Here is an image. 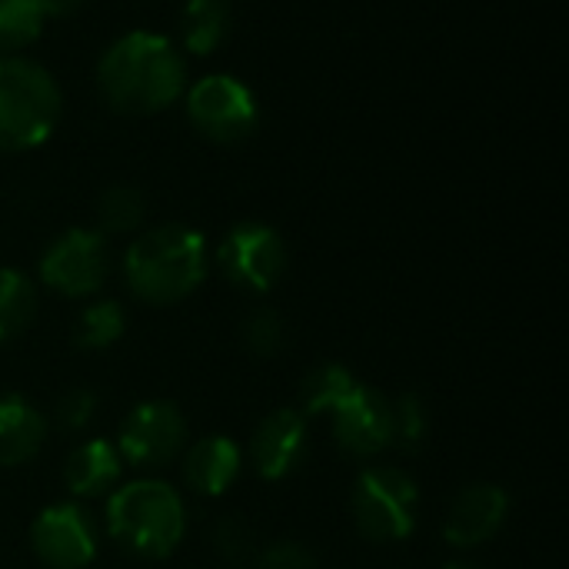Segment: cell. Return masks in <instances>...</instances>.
<instances>
[{
    "label": "cell",
    "mask_w": 569,
    "mask_h": 569,
    "mask_svg": "<svg viewBox=\"0 0 569 569\" xmlns=\"http://www.w3.org/2000/svg\"><path fill=\"white\" fill-rule=\"evenodd\" d=\"M97 87L120 113H157L187 90V67L163 33L130 30L103 50Z\"/></svg>",
    "instance_id": "cell-1"
},
{
    "label": "cell",
    "mask_w": 569,
    "mask_h": 569,
    "mask_svg": "<svg viewBox=\"0 0 569 569\" xmlns=\"http://www.w3.org/2000/svg\"><path fill=\"white\" fill-rule=\"evenodd\" d=\"M123 277L137 300L153 307L177 303L207 277V240L183 223L147 230L130 243L123 257Z\"/></svg>",
    "instance_id": "cell-2"
},
{
    "label": "cell",
    "mask_w": 569,
    "mask_h": 569,
    "mask_svg": "<svg viewBox=\"0 0 569 569\" xmlns=\"http://www.w3.org/2000/svg\"><path fill=\"white\" fill-rule=\"evenodd\" d=\"M107 533L140 560L170 557L187 533V507L163 480H133L107 500Z\"/></svg>",
    "instance_id": "cell-3"
},
{
    "label": "cell",
    "mask_w": 569,
    "mask_h": 569,
    "mask_svg": "<svg viewBox=\"0 0 569 569\" xmlns=\"http://www.w3.org/2000/svg\"><path fill=\"white\" fill-rule=\"evenodd\" d=\"M60 120L53 77L23 57H0V150L23 153L40 147Z\"/></svg>",
    "instance_id": "cell-4"
},
{
    "label": "cell",
    "mask_w": 569,
    "mask_h": 569,
    "mask_svg": "<svg viewBox=\"0 0 569 569\" xmlns=\"http://www.w3.org/2000/svg\"><path fill=\"white\" fill-rule=\"evenodd\" d=\"M353 523L373 543H400L417 527L420 490L400 467H367L353 483Z\"/></svg>",
    "instance_id": "cell-5"
},
{
    "label": "cell",
    "mask_w": 569,
    "mask_h": 569,
    "mask_svg": "<svg viewBox=\"0 0 569 569\" xmlns=\"http://www.w3.org/2000/svg\"><path fill=\"white\" fill-rule=\"evenodd\" d=\"M187 117L207 140L240 143L257 130L260 103L233 73H207L187 90Z\"/></svg>",
    "instance_id": "cell-6"
},
{
    "label": "cell",
    "mask_w": 569,
    "mask_h": 569,
    "mask_svg": "<svg viewBox=\"0 0 569 569\" xmlns=\"http://www.w3.org/2000/svg\"><path fill=\"white\" fill-rule=\"evenodd\" d=\"M110 270L107 240L100 230L73 227L60 233L40 257V280L63 297H90L103 287Z\"/></svg>",
    "instance_id": "cell-7"
},
{
    "label": "cell",
    "mask_w": 569,
    "mask_h": 569,
    "mask_svg": "<svg viewBox=\"0 0 569 569\" xmlns=\"http://www.w3.org/2000/svg\"><path fill=\"white\" fill-rule=\"evenodd\" d=\"M217 263L230 283L250 293H267L287 270V247L283 237L267 223H237L223 237Z\"/></svg>",
    "instance_id": "cell-8"
},
{
    "label": "cell",
    "mask_w": 569,
    "mask_h": 569,
    "mask_svg": "<svg viewBox=\"0 0 569 569\" xmlns=\"http://www.w3.org/2000/svg\"><path fill=\"white\" fill-rule=\"evenodd\" d=\"M187 443V420L170 400H147L137 403L117 437V453L120 460L140 467V470H157L167 467Z\"/></svg>",
    "instance_id": "cell-9"
},
{
    "label": "cell",
    "mask_w": 569,
    "mask_h": 569,
    "mask_svg": "<svg viewBox=\"0 0 569 569\" xmlns=\"http://www.w3.org/2000/svg\"><path fill=\"white\" fill-rule=\"evenodd\" d=\"M30 547L50 569H83L97 557V527L80 503H53L30 527Z\"/></svg>",
    "instance_id": "cell-10"
},
{
    "label": "cell",
    "mask_w": 569,
    "mask_h": 569,
    "mask_svg": "<svg viewBox=\"0 0 569 569\" xmlns=\"http://www.w3.org/2000/svg\"><path fill=\"white\" fill-rule=\"evenodd\" d=\"M330 417L333 437L343 453L367 460L390 450V400L380 390L357 383Z\"/></svg>",
    "instance_id": "cell-11"
},
{
    "label": "cell",
    "mask_w": 569,
    "mask_h": 569,
    "mask_svg": "<svg viewBox=\"0 0 569 569\" xmlns=\"http://www.w3.org/2000/svg\"><path fill=\"white\" fill-rule=\"evenodd\" d=\"M510 513V493L497 483L460 490L443 517V540L457 550H477L500 533Z\"/></svg>",
    "instance_id": "cell-12"
},
{
    "label": "cell",
    "mask_w": 569,
    "mask_h": 569,
    "mask_svg": "<svg viewBox=\"0 0 569 569\" xmlns=\"http://www.w3.org/2000/svg\"><path fill=\"white\" fill-rule=\"evenodd\" d=\"M303 453H307V417L293 407L267 413L250 440V457L263 480L290 477L303 463Z\"/></svg>",
    "instance_id": "cell-13"
},
{
    "label": "cell",
    "mask_w": 569,
    "mask_h": 569,
    "mask_svg": "<svg viewBox=\"0 0 569 569\" xmlns=\"http://www.w3.org/2000/svg\"><path fill=\"white\" fill-rule=\"evenodd\" d=\"M243 470V453L230 437H203L183 460V480L197 497H223Z\"/></svg>",
    "instance_id": "cell-14"
},
{
    "label": "cell",
    "mask_w": 569,
    "mask_h": 569,
    "mask_svg": "<svg viewBox=\"0 0 569 569\" xmlns=\"http://www.w3.org/2000/svg\"><path fill=\"white\" fill-rule=\"evenodd\" d=\"M47 440L43 413L17 393H0V467H20Z\"/></svg>",
    "instance_id": "cell-15"
},
{
    "label": "cell",
    "mask_w": 569,
    "mask_h": 569,
    "mask_svg": "<svg viewBox=\"0 0 569 569\" xmlns=\"http://www.w3.org/2000/svg\"><path fill=\"white\" fill-rule=\"evenodd\" d=\"M120 463L123 460L110 440H87L70 453L63 467V483L73 497H103L117 487Z\"/></svg>",
    "instance_id": "cell-16"
},
{
    "label": "cell",
    "mask_w": 569,
    "mask_h": 569,
    "mask_svg": "<svg viewBox=\"0 0 569 569\" xmlns=\"http://www.w3.org/2000/svg\"><path fill=\"white\" fill-rule=\"evenodd\" d=\"M230 27V3L227 0H187L180 13V37L183 47L197 57H207L220 47Z\"/></svg>",
    "instance_id": "cell-17"
},
{
    "label": "cell",
    "mask_w": 569,
    "mask_h": 569,
    "mask_svg": "<svg viewBox=\"0 0 569 569\" xmlns=\"http://www.w3.org/2000/svg\"><path fill=\"white\" fill-rule=\"evenodd\" d=\"M37 317V287L27 273L0 270V343L20 337Z\"/></svg>",
    "instance_id": "cell-18"
},
{
    "label": "cell",
    "mask_w": 569,
    "mask_h": 569,
    "mask_svg": "<svg viewBox=\"0 0 569 569\" xmlns=\"http://www.w3.org/2000/svg\"><path fill=\"white\" fill-rule=\"evenodd\" d=\"M357 387L353 373L340 363H323L317 370H310L300 383V407H303V417H323V413H333L347 397L350 390Z\"/></svg>",
    "instance_id": "cell-19"
},
{
    "label": "cell",
    "mask_w": 569,
    "mask_h": 569,
    "mask_svg": "<svg viewBox=\"0 0 569 569\" xmlns=\"http://www.w3.org/2000/svg\"><path fill=\"white\" fill-rule=\"evenodd\" d=\"M127 317L117 300H97L80 310L73 323V343L80 350H107L123 337Z\"/></svg>",
    "instance_id": "cell-20"
},
{
    "label": "cell",
    "mask_w": 569,
    "mask_h": 569,
    "mask_svg": "<svg viewBox=\"0 0 569 569\" xmlns=\"http://www.w3.org/2000/svg\"><path fill=\"white\" fill-rule=\"evenodd\" d=\"M430 433V410L420 393H403L390 403V447L417 453Z\"/></svg>",
    "instance_id": "cell-21"
},
{
    "label": "cell",
    "mask_w": 569,
    "mask_h": 569,
    "mask_svg": "<svg viewBox=\"0 0 569 569\" xmlns=\"http://www.w3.org/2000/svg\"><path fill=\"white\" fill-rule=\"evenodd\" d=\"M47 13L40 0H0V50H20L40 37Z\"/></svg>",
    "instance_id": "cell-22"
},
{
    "label": "cell",
    "mask_w": 569,
    "mask_h": 569,
    "mask_svg": "<svg viewBox=\"0 0 569 569\" xmlns=\"http://www.w3.org/2000/svg\"><path fill=\"white\" fill-rule=\"evenodd\" d=\"M143 213H147L143 193L133 187H110L97 200L100 233H133L143 223Z\"/></svg>",
    "instance_id": "cell-23"
},
{
    "label": "cell",
    "mask_w": 569,
    "mask_h": 569,
    "mask_svg": "<svg viewBox=\"0 0 569 569\" xmlns=\"http://www.w3.org/2000/svg\"><path fill=\"white\" fill-rule=\"evenodd\" d=\"M213 553L230 567H247L257 560V537L240 517H220L210 533Z\"/></svg>",
    "instance_id": "cell-24"
},
{
    "label": "cell",
    "mask_w": 569,
    "mask_h": 569,
    "mask_svg": "<svg viewBox=\"0 0 569 569\" xmlns=\"http://www.w3.org/2000/svg\"><path fill=\"white\" fill-rule=\"evenodd\" d=\"M283 317L270 307H257L247 320H243V347L253 357H273L283 347Z\"/></svg>",
    "instance_id": "cell-25"
},
{
    "label": "cell",
    "mask_w": 569,
    "mask_h": 569,
    "mask_svg": "<svg viewBox=\"0 0 569 569\" xmlns=\"http://www.w3.org/2000/svg\"><path fill=\"white\" fill-rule=\"evenodd\" d=\"M93 413H97V393L87 390V387H73V390H67V393L57 400V407H53V423H57L60 430H67V433H77V430H83V427L93 420Z\"/></svg>",
    "instance_id": "cell-26"
},
{
    "label": "cell",
    "mask_w": 569,
    "mask_h": 569,
    "mask_svg": "<svg viewBox=\"0 0 569 569\" xmlns=\"http://www.w3.org/2000/svg\"><path fill=\"white\" fill-rule=\"evenodd\" d=\"M257 569H317V557L303 543L280 540L257 553Z\"/></svg>",
    "instance_id": "cell-27"
},
{
    "label": "cell",
    "mask_w": 569,
    "mask_h": 569,
    "mask_svg": "<svg viewBox=\"0 0 569 569\" xmlns=\"http://www.w3.org/2000/svg\"><path fill=\"white\" fill-rule=\"evenodd\" d=\"M83 3H87V0H40V7H43L47 17H70V13H77Z\"/></svg>",
    "instance_id": "cell-28"
},
{
    "label": "cell",
    "mask_w": 569,
    "mask_h": 569,
    "mask_svg": "<svg viewBox=\"0 0 569 569\" xmlns=\"http://www.w3.org/2000/svg\"><path fill=\"white\" fill-rule=\"evenodd\" d=\"M447 569H480L477 563H470V560H453V563H447Z\"/></svg>",
    "instance_id": "cell-29"
}]
</instances>
